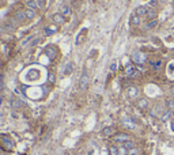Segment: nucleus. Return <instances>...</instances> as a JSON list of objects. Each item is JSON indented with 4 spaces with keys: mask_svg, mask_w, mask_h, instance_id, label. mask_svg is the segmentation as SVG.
<instances>
[{
    "mask_svg": "<svg viewBox=\"0 0 174 155\" xmlns=\"http://www.w3.org/2000/svg\"><path fill=\"white\" fill-rule=\"evenodd\" d=\"M0 144H2V148L7 152H11L15 148V141L8 135H0Z\"/></svg>",
    "mask_w": 174,
    "mask_h": 155,
    "instance_id": "obj_1",
    "label": "nucleus"
},
{
    "mask_svg": "<svg viewBox=\"0 0 174 155\" xmlns=\"http://www.w3.org/2000/svg\"><path fill=\"white\" fill-rule=\"evenodd\" d=\"M24 3H26L27 8H33V10H35V8L38 7V5H37V2H35V0H24Z\"/></svg>",
    "mask_w": 174,
    "mask_h": 155,
    "instance_id": "obj_23",
    "label": "nucleus"
},
{
    "mask_svg": "<svg viewBox=\"0 0 174 155\" xmlns=\"http://www.w3.org/2000/svg\"><path fill=\"white\" fill-rule=\"evenodd\" d=\"M89 84H90V75L87 73V71H84L82 73L80 79H79V87H80V90H86L89 87Z\"/></svg>",
    "mask_w": 174,
    "mask_h": 155,
    "instance_id": "obj_3",
    "label": "nucleus"
},
{
    "mask_svg": "<svg viewBox=\"0 0 174 155\" xmlns=\"http://www.w3.org/2000/svg\"><path fill=\"white\" fill-rule=\"evenodd\" d=\"M35 2H37V5L40 8H44V7H45V4H46V0H35Z\"/></svg>",
    "mask_w": 174,
    "mask_h": 155,
    "instance_id": "obj_31",
    "label": "nucleus"
},
{
    "mask_svg": "<svg viewBox=\"0 0 174 155\" xmlns=\"http://www.w3.org/2000/svg\"><path fill=\"white\" fill-rule=\"evenodd\" d=\"M38 42H40V40H38V38H34V40H33V42H31V46H35Z\"/></svg>",
    "mask_w": 174,
    "mask_h": 155,
    "instance_id": "obj_33",
    "label": "nucleus"
},
{
    "mask_svg": "<svg viewBox=\"0 0 174 155\" xmlns=\"http://www.w3.org/2000/svg\"><path fill=\"white\" fill-rule=\"evenodd\" d=\"M4 29L7 30V31H14V30L16 29L15 19H8V21H5V23H4Z\"/></svg>",
    "mask_w": 174,
    "mask_h": 155,
    "instance_id": "obj_11",
    "label": "nucleus"
},
{
    "mask_svg": "<svg viewBox=\"0 0 174 155\" xmlns=\"http://www.w3.org/2000/svg\"><path fill=\"white\" fill-rule=\"evenodd\" d=\"M170 116H171V111L170 110H165V111H163V114L160 116V120H162V121H167V118H170Z\"/></svg>",
    "mask_w": 174,
    "mask_h": 155,
    "instance_id": "obj_25",
    "label": "nucleus"
},
{
    "mask_svg": "<svg viewBox=\"0 0 174 155\" xmlns=\"http://www.w3.org/2000/svg\"><path fill=\"white\" fill-rule=\"evenodd\" d=\"M171 128H173V131H174V122H173V124H171Z\"/></svg>",
    "mask_w": 174,
    "mask_h": 155,
    "instance_id": "obj_35",
    "label": "nucleus"
},
{
    "mask_svg": "<svg viewBox=\"0 0 174 155\" xmlns=\"http://www.w3.org/2000/svg\"><path fill=\"white\" fill-rule=\"evenodd\" d=\"M127 94H128V97H129V98H136V97H137V94H139L137 87H136V86H130L129 89L127 90Z\"/></svg>",
    "mask_w": 174,
    "mask_h": 155,
    "instance_id": "obj_15",
    "label": "nucleus"
},
{
    "mask_svg": "<svg viewBox=\"0 0 174 155\" xmlns=\"http://www.w3.org/2000/svg\"><path fill=\"white\" fill-rule=\"evenodd\" d=\"M11 108H12L14 110H21V109L24 108V103L22 102L19 98H14V99L11 101Z\"/></svg>",
    "mask_w": 174,
    "mask_h": 155,
    "instance_id": "obj_8",
    "label": "nucleus"
},
{
    "mask_svg": "<svg viewBox=\"0 0 174 155\" xmlns=\"http://www.w3.org/2000/svg\"><path fill=\"white\" fill-rule=\"evenodd\" d=\"M109 154H110V155H118V147L110 146V147H109Z\"/></svg>",
    "mask_w": 174,
    "mask_h": 155,
    "instance_id": "obj_27",
    "label": "nucleus"
},
{
    "mask_svg": "<svg viewBox=\"0 0 174 155\" xmlns=\"http://www.w3.org/2000/svg\"><path fill=\"white\" fill-rule=\"evenodd\" d=\"M2 155H11V154H10V152H7V151H4Z\"/></svg>",
    "mask_w": 174,
    "mask_h": 155,
    "instance_id": "obj_34",
    "label": "nucleus"
},
{
    "mask_svg": "<svg viewBox=\"0 0 174 155\" xmlns=\"http://www.w3.org/2000/svg\"><path fill=\"white\" fill-rule=\"evenodd\" d=\"M45 53H46V56L49 57V60H54V59H56V56H57V49L54 48V46L49 45V46H46Z\"/></svg>",
    "mask_w": 174,
    "mask_h": 155,
    "instance_id": "obj_6",
    "label": "nucleus"
},
{
    "mask_svg": "<svg viewBox=\"0 0 174 155\" xmlns=\"http://www.w3.org/2000/svg\"><path fill=\"white\" fill-rule=\"evenodd\" d=\"M15 19L18 22H23V21H26V16H24V11H16L15 12Z\"/></svg>",
    "mask_w": 174,
    "mask_h": 155,
    "instance_id": "obj_20",
    "label": "nucleus"
},
{
    "mask_svg": "<svg viewBox=\"0 0 174 155\" xmlns=\"http://www.w3.org/2000/svg\"><path fill=\"white\" fill-rule=\"evenodd\" d=\"M136 105H137V108H140V109H143V110H146V109H148V101H147L146 98H140V99H137Z\"/></svg>",
    "mask_w": 174,
    "mask_h": 155,
    "instance_id": "obj_16",
    "label": "nucleus"
},
{
    "mask_svg": "<svg viewBox=\"0 0 174 155\" xmlns=\"http://www.w3.org/2000/svg\"><path fill=\"white\" fill-rule=\"evenodd\" d=\"M35 15H37L35 10H33V8H27V7H26V10H24V16H26V21H31V19H34Z\"/></svg>",
    "mask_w": 174,
    "mask_h": 155,
    "instance_id": "obj_12",
    "label": "nucleus"
},
{
    "mask_svg": "<svg viewBox=\"0 0 174 155\" xmlns=\"http://www.w3.org/2000/svg\"><path fill=\"white\" fill-rule=\"evenodd\" d=\"M132 60L137 65H144L147 63V54L144 52H136L132 54Z\"/></svg>",
    "mask_w": 174,
    "mask_h": 155,
    "instance_id": "obj_2",
    "label": "nucleus"
},
{
    "mask_svg": "<svg viewBox=\"0 0 174 155\" xmlns=\"http://www.w3.org/2000/svg\"><path fill=\"white\" fill-rule=\"evenodd\" d=\"M52 21H53L54 24H57V26H61V24H64L65 22H67V18H65L64 15H61L60 12L54 14L53 16H52Z\"/></svg>",
    "mask_w": 174,
    "mask_h": 155,
    "instance_id": "obj_5",
    "label": "nucleus"
},
{
    "mask_svg": "<svg viewBox=\"0 0 174 155\" xmlns=\"http://www.w3.org/2000/svg\"><path fill=\"white\" fill-rule=\"evenodd\" d=\"M155 16H156V11L154 10V8H148V12H147V18L151 21V19H155Z\"/></svg>",
    "mask_w": 174,
    "mask_h": 155,
    "instance_id": "obj_24",
    "label": "nucleus"
},
{
    "mask_svg": "<svg viewBox=\"0 0 174 155\" xmlns=\"http://www.w3.org/2000/svg\"><path fill=\"white\" fill-rule=\"evenodd\" d=\"M48 80H49V83H50V84H53L54 82H56V76H54V73H49Z\"/></svg>",
    "mask_w": 174,
    "mask_h": 155,
    "instance_id": "obj_29",
    "label": "nucleus"
},
{
    "mask_svg": "<svg viewBox=\"0 0 174 155\" xmlns=\"http://www.w3.org/2000/svg\"><path fill=\"white\" fill-rule=\"evenodd\" d=\"M121 122H122V125H124L127 129H135V128H136V124L133 122L132 118H129V117H124V118L121 120Z\"/></svg>",
    "mask_w": 174,
    "mask_h": 155,
    "instance_id": "obj_7",
    "label": "nucleus"
},
{
    "mask_svg": "<svg viewBox=\"0 0 174 155\" xmlns=\"http://www.w3.org/2000/svg\"><path fill=\"white\" fill-rule=\"evenodd\" d=\"M60 14L61 15H64L65 18H68V16H71V14H72V10H71V7L69 5H61L60 7Z\"/></svg>",
    "mask_w": 174,
    "mask_h": 155,
    "instance_id": "obj_14",
    "label": "nucleus"
},
{
    "mask_svg": "<svg viewBox=\"0 0 174 155\" xmlns=\"http://www.w3.org/2000/svg\"><path fill=\"white\" fill-rule=\"evenodd\" d=\"M103 136H106V137H110V136L114 135V128L113 127H106L103 128Z\"/></svg>",
    "mask_w": 174,
    "mask_h": 155,
    "instance_id": "obj_19",
    "label": "nucleus"
},
{
    "mask_svg": "<svg viewBox=\"0 0 174 155\" xmlns=\"http://www.w3.org/2000/svg\"><path fill=\"white\" fill-rule=\"evenodd\" d=\"M84 40V35H82V33H80V34H79L78 35V38H76V45H80V41H83Z\"/></svg>",
    "mask_w": 174,
    "mask_h": 155,
    "instance_id": "obj_32",
    "label": "nucleus"
},
{
    "mask_svg": "<svg viewBox=\"0 0 174 155\" xmlns=\"http://www.w3.org/2000/svg\"><path fill=\"white\" fill-rule=\"evenodd\" d=\"M158 24V19H151V21L147 22L146 24V30H150V29H154L155 26Z\"/></svg>",
    "mask_w": 174,
    "mask_h": 155,
    "instance_id": "obj_22",
    "label": "nucleus"
},
{
    "mask_svg": "<svg viewBox=\"0 0 174 155\" xmlns=\"http://www.w3.org/2000/svg\"><path fill=\"white\" fill-rule=\"evenodd\" d=\"M118 155H128V150L124 146L118 147Z\"/></svg>",
    "mask_w": 174,
    "mask_h": 155,
    "instance_id": "obj_28",
    "label": "nucleus"
},
{
    "mask_svg": "<svg viewBox=\"0 0 174 155\" xmlns=\"http://www.w3.org/2000/svg\"><path fill=\"white\" fill-rule=\"evenodd\" d=\"M57 30H59V26H57V24H50V26H46L45 29H44V33H45V35L48 37V35H53Z\"/></svg>",
    "mask_w": 174,
    "mask_h": 155,
    "instance_id": "obj_10",
    "label": "nucleus"
},
{
    "mask_svg": "<svg viewBox=\"0 0 174 155\" xmlns=\"http://www.w3.org/2000/svg\"><path fill=\"white\" fill-rule=\"evenodd\" d=\"M124 73H125V76H128V78H135V76L139 75L137 69H136V67L133 64H128L124 69Z\"/></svg>",
    "mask_w": 174,
    "mask_h": 155,
    "instance_id": "obj_4",
    "label": "nucleus"
},
{
    "mask_svg": "<svg viewBox=\"0 0 174 155\" xmlns=\"http://www.w3.org/2000/svg\"><path fill=\"white\" fill-rule=\"evenodd\" d=\"M147 12H148V8L147 7H144V5H140V7H137L136 8V15H139V16H147Z\"/></svg>",
    "mask_w": 174,
    "mask_h": 155,
    "instance_id": "obj_17",
    "label": "nucleus"
},
{
    "mask_svg": "<svg viewBox=\"0 0 174 155\" xmlns=\"http://www.w3.org/2000/svg\"><path fill=\"white\" fill-rule=\"evenodd\" d=\"M140 23H141V16L133 14V15L130 16V24H132V26H139Z\"/></svg>",
    "mask_w": 174,
    "mask_h": 155,
    "instance_id": "obj_18",
    "label": "nucleus"
},
{
    "mask_svg": "<svg viewBox=\"0 0 174 155\" xmlns=\"http://www.w3.org/2000/svg\"><path fill=\"white\" fill-rule=\"evenodd\" d=\"M150 65H151V68L156 72V71H159L160 68H162L163 63H162V60H151V61H150Z\"/></svg>",
    "mask_w": 174,
    "mask_h": 155,
    "instance_id": "obj_13",
    "label": "nucleus"
},
{
    "mask_svg": "<svg viewBox=\"0 0 174 155\" xmlns=\"http://www.w3.org/2000/svg\"><path fill=\"white\" fill-rule=\"evenodd\" d=\"M122 146L125 147L127 150H130V148H135V143L132 140H127L125 143H122Z\"/></svg>",
    "mask_w": 174,
    "mask_h": 155,
    "instance_id": "obj_26",
    "label": "nucleus"
},
{
    "mask_svg": "<svg viewBox=\"0 0 174 155\" xmlns=\"http://www.w3.org/2000/svg\"><path fill=\"white\" fill-rule=\"evenodd\" d=\"M116 71H117V61H113L110 64V72L113 73V72H116Z\"/></svg>",
    "mask_w": 174,
    "mask_h": 155,
    "instance_id": "obj_30",
    "label": "nucleus"
},
{
    "mask_svg": "<svg viewBox=\"0 0 174 155\" xmlns=\"http://www.w3.org/2000/svg\"><path fill=\"white\" fill-rule=\"evenodd\" d=\"M113 140L116 143H125L127 140H129V136L127 133H117V135L113 136Z\"/></svg>",
    "mask_w": 174,
    "mask_h": 155,
    "instance_id": "obj_9",
    "label": "nucleus"
},
{
    "mask_svg": "<svg viewBox=\"0 0 174 155\" xmlns=\"http://www.w3.org/2000/svg\"><path fill=\"white\" fill-rule=\"evenodd\" d=\"M73 71V63L72 61H68L67 65H65V69H64V75H71Z\"/></svg>",
    "mask_w": 174,
    "mask_h": 155,
    "instance_id": "obj_21",
    "label": "nucleus"
}]
</instances>
